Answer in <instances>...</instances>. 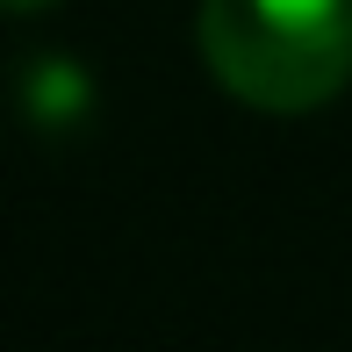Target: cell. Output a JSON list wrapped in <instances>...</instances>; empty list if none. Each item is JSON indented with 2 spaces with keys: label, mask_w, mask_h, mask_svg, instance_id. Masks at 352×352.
I'll return each mask as SVG.
<instances>
[{
  "label": "cell",
  "mask_w": 352,
  "mask_h": 352,
  "mask_svg": "<svg viewBox=\"0 0 352 352\" xmlns=\"http://www.w3.org/2000/svg\"><path fill=\"white\" fill-rule=\"evenodd\" d=\"M216 87L266 116H309L352 79V0H201Z\"/></svg>",
  "instance_id": "cell-1"
},
{
  "label": "cell",
  "mask_w": 352,
  "mask_h": 352,
  "mask_svg": "<svg viewBox=\"0 0 352 352\" xmlns=\"http://www.w3.org/2000/svg\"><path fill=\"white\" fill-rule=\"evenodd\" d=\"M22 108H29V122H36L43 137H72L79 122L94 116V79L79 72V58L43 51V58L22 65Z\"/></svg>",
  "instance_id": "cell-2"
},
{
  "label": "cell",
  "mask_w": 352,
  "mask_h": 352,
  "mask_svg": "<svg viewBox=\"0 0 352 352\" xmlns=\"http://www.w3.org/2000/svg\"><path fill=\"white\" fill-rule=\"evenodd\" d=\"M8 8H14V14H36V8H51V0H8Z\"/></svg>",
  "instance_id": "cell-3"
}]
</instances>
